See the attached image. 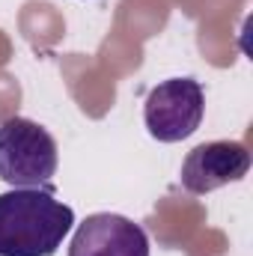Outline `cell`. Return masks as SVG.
Here are the masks:
<instances>
[{
    "label": "cell",
    "mask_w": 253,
    "mask_h": 256,
    "mask_svg": "<svg viewBox=\"0 0 253 256\" xmlns=\"http://www.w3.org/2000/svg\"><path fill=\"white\" fill-rule=\"evenodd\" d=\"M57 140L33 120L9 116L0 126V179L9 188H51Z\"/></svg>",
    "instance_id": "2"
},
{
    "label": "cell",
    "mask_w": 253,
    "mask_h": 256,
    "mask_svg": "<svg viewBox=\"0 0 253 256\" xmlns=\"http://www.w3.org/2000/svg\"><path fill=\"white\" fill-rule=\"evenodd\" d=\"M206 114L202 84L194 78H170L149 90L143 102V122L149 134L161 143L188 140L200 128Z\"/></svg>",
    "instance_id": "3"
},
{
    "label": "cell",
    "mask_w": 253,
    "mask_h": 256,
    "mask_svg": "<svg viewBox=\"0 0 253 256\" xmlns=\"http://www.w3.org/2000/svg\"><path fill=\"white\" fill-rule=\"evenodd\" d=\"M250 170V152L238 140H212L190 149L182 164V188L188 194H208L230 182L244 179Z\"/></svg>",
    "instance_id": "4"
},
{
    "label": "cell",
    "mask_w": 253,
    "mask_h": 256,
    "mask_svg": "<svg viewBox=\"0 0 253 256\" xmlns=\"http://www.w3.org/2000/svg\"><path fill=\"white\" fill-rule=\"evenodd\" d=\"M72 224L51 188H12L0 194V256H54Z\"/></svg>",
    "instance_id": "1"
},
{
    "label": "cell",
    "mask_w": 253,
    "mask_h": 256,
    "mask_svg": "<svg viewBox=\"0 0 253 256\" xmlns=\"http://www.w3.org/2000/svg\"><path fill=\"white\" fill-rule=\"evenodd\" d=\"M68 256H149V236L122 214L98 212L74 230Z\"/></svg>",
    "instance_id": "5"
}]
</instances>
